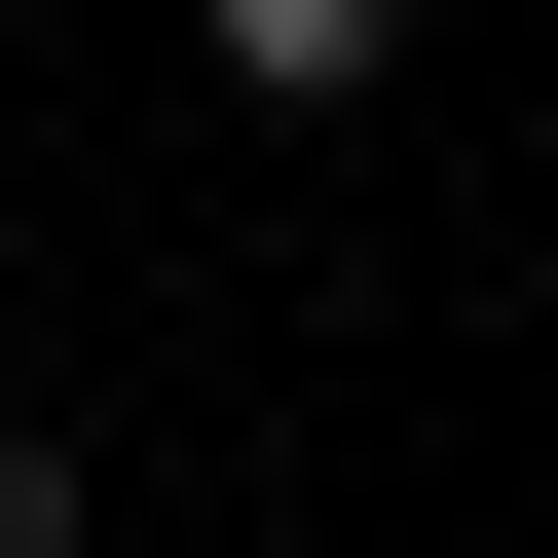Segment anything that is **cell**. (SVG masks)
<instances>
[{
  "label": "cell",
  "mask_w": 558,
  "mask_h": 558,
  "mask_svg": "<svg viewBox=\"0 0 558 558\" xmlns=\"http://www.w3.org/2000/svg\"><path fill=\"white\" fill-rule=\"evenodd\" d=\"M186 38H223L260 112H373V75H410V0H186Z\"/></svg>",
  "instance_id": "obj_1"
},
{
  "label": "cell",
  "mask_w": 558,
  "mask_h": 558,
  "mask_svg": "<svg viewBox=\"0 0 558 558\" xmlns=\"http://www.w3.org/2000/svg\"><path fill=\"white\" fill-rule=\"evenodd\" d=\"M75 521H112V484H75V447H38V410H0V558H75Z\"/></svg>",
  "instance_id": "obj_2"
}]
</instances>
